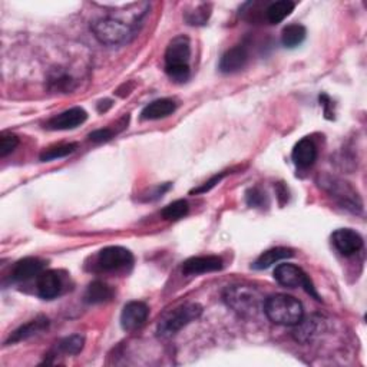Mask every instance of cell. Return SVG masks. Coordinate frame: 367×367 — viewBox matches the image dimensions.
<instances>
[{
  "label": "cell",
  "mask_w": 367,
  "mask_h": 367,
  "mask_svg": "<svg viewBox=\"0 0 367 367\" xmlns=\"http://www.w3.org/2000/svg\"><path fill=\"white\" fill-rule=\"evenodd\" d=\"M264 314L274 325L294 327L304 318L303 304L287 294H274L266 298Z\"/></svg>",
  "instance_id": "1"
},
{
  "label": "cell",
  "mask_w": 367,
  "mask_h": 367,
  "mask_svg": "<svg viewBox=\"0 0 367 367\" xmlns=\"http://www.w3.org/2000/svg\"><path fill=\"white\" fill-rule=\"evenodd\" d=\"M191 42L187 36L174 38L165 51V72L175 82H186L190 78Z\"/></svg>",
  "instance_id": "2"
},
{
  "label": "cell",
  "mask_w": 367,
  "mask_h": 367,
  "mask_svg": "<svg viewBox=\"0 0 367 367\" xmlns=\"http://www.w3.org/2000/svg\"><path fill=\"white\" fill-rule=\"evenodd\" d=\"M222 298L225 304L244 318L256 317L263 310L264 300L261 294L245 286H229L224 290Z\"/></svg>",
  "instance_id": "3"
},
{
  "label": "cell",
  "mask_w": 367,
  "mask_h": 367,
  "mask_svg": "<svg viewBox=\"0 0 367 367\" xmlns=\"http://www.w3.org/2000/svg\"><path fill=\"white\" fill-rule=\"evenodd\" d=\"M90 29L94 32V36L102 44H108V46L125 44L135 36L133 26L113 16L95 20L92 23Z\"/></svg>",
  "instance_id": "4"
},
{
  "label": "cell",
  "mask_w": 367,
  "mask_h": 367,
  "mask_svg": "<svg viewBox=\"0 0 367 367\" xmlns=\"http://www.w3.org/2000/svg\"><path fill=\"white\" fill-rule=\"evenodd\" d=\"M201 314H202V307L198 303L182 304L171 310L159 320V323L156 326V334L164 339L172 337L184 327L193 323V321H195L197 318H199Z\"/></svg>",
  "instance_id": "5"
},
{
  "label": "cell",
  "mask_w": 367,
  "mask_h": 367,
  "mask_svg": "<svg viewBox=\"0 0 367 367\" xmlns=\"http://www.w3.org/2000/svg\"><path fill=\"white\" fill-rule=\"evenodd\" d=\"M321 187L341 205V209H346L354 214L363 211L361 198L349 182L334 177H326L321 179Z\"/></svg>",
  "instance_id": "6"
},
{
  "label": "cell",
  "mask_w": 367,
  "mask_h": 367,
  "mask_svg": "<svg viewBox=\"0 0 367 367\" xmlns=\"http://www.w3.org/2000/svg\"><path fill=\"white\" fill-rule=\"evenodd\" d=\"M274 279L279 284L288 287V288L303 287L311 297L316 298V300H318V302L321 300L320 295L316 291L314 284L310 280V277L300 267H297V266L290 264V263L280 264L274 270Z\"/></svg>",
  "instance_id": "7"
},
{
  "label": "cell",
  "mask_w": 367,
  "mask_h": 367,
  "mask_svg": "<svg viewBox=\"0 0 367 367\" xmlns=\"http://www.w3.org/2000/svg\"><path fill=\"white\" fill-rule=\"evenodd\" d=\"M133 264L132 252L120 245H111L101 250L97 256V266L101 271L113 272L131 268Z\"/></svg>",
  "instance_id": "8"
},
{
  "label": "cell",
  "mask_w": 367,
  "mask_h": 367,
  "mask_svg": "<svg viewBox=\"0 0 367 367\" xmlns=\"http://www.w3.org/2000/svg\"><path fill=\"white\" fill-rule=\"evenodd\" d=\"M334 248L344 257H350L363 248L361 236L352 228H340L332 234Z\"/></svg>",
  "instance_id": "9"
},
{
  "label": "cell",
  "mask_w": 367,
  "mask_h": 367,
  "mask_svg": "<svg viewBox=\"0 0 367 367\" xmlns=\"http://www.w3.org/2000/svg\"><path fill=\"white\" fill-rule=\"evenodd\" d=\"M86 120H88L86 111L81 106H75L51 118L44 124V128L49 131H69L81 127L82 124H85Z\"/></svg>",
  "instance_id": "10"
},
{
  "label": "cell",
  "mask_w": 367,
  "mask_h": 367,
  "mask_svg": "<svg viewBox=\"0 0 367 367\" xmlns=\"http://www.w3.org/2000/svg\"><path fill=\"white\" fill-rule=\"evenodd\" d=\"M149 309L142 302H129L121 313V326L125 332H135L145 325Z\"/></svg>",
  "instance_id": "11"
},
{
  "label": "cell",
  "mask_w": 367,
  "mask_h": 367,
  "mask_svg": "<svg viewBox=\"0 0 367 367\" xmlns=\"http://www.w3.org/2000/svg\"><path fill=\"white\" fill-rule=\"evenodd\" d=\"M224 263L218 256H201L191 257L182 264V274L186 275H199L206 272H214L222 270Z\"/></svg>",
  "instance_id": "12"
},
{
  "label": "cell",
  "mask_w": 367,
  "mask_h": 367,
  "mask_svg": "<svg viewBox=\"0 0 367 367\" xmlns=\"http://www.w3.org/2000/svg\"><path fill=\"white\" fill-rule=\"evenodd\" d=\"M38 294L43 300H54L62 290V279L58 271L46 270L38 275Z\"/></svg>",
  "instance_id": "13"
},
{
  "label": "cell",
  "mask_w": 367,
  "mask_h": 367,
  "mask_svg": "<svg viewBox=\"0 0 367 367\" xmlns=\"http://www.w3.org/2000/svg\"><path fill=\"white\" fill-rule=\"evenodd\" d=\"M247 62H248V51L245 46L238 44L231 49H228L221 56L218 67L222 74H236L245 67Z\"/></svg>",
  "instance_id": "14"
},
{
  "label": "cell",
  "mask_w": 367,
  "mask_h": 367,
  "mask_svg": "<svg viewBox=\"0 0 367 367\" xmlns=\"http://www.w3.org/2000/svg\"><path fill=\"white\" fill-rule=\"evenodd\" d=\"M293 163L298 168H310L317 159V148L310 138H303L298 141L291 152Z\"/></svg>",
  "instance_id": "15"
},
{
  "label": "cell",
  "mask_w": 367,
  "mask_h": 367,
  "mask_svg": "<svg viewBox=\"0 0 367 367\" xmlns=\"http://www.w3.org/2000/svg\"><path fill=\"white\" fill-rule=\"evenodd\" d=\"M44 271V261L35 257H26L19 260L12 271L13 282H28Z\"/></svg>",
  "instance_id": "16"
},
{
  "label": "cell",
  "mask_w": 367,
  "mask_h": 367,
  "mask_svg": "<svg viewBox=\"0 0 367 367\" xmlns=\"http://www.w3.org/2000/svg\"><path fill=\"white\" fill-rule=\"evenodd\" d=\"M49 327V320L40 316V317H36L35 320H31L29 323L20 326L19 329H16L10 336L9 339L6 340V346H9V344H15V343H19V341H23V340H28L33 336H38L39 333L44 332L46 329Z\"/></svg>",
  "instance_id": "17"
},
{
  "label": "cell",
  "mask_w": 367,
  "mask_h": 367,
  "mask_svg": "<svg viewBox=\"0 0 367 367\" xmlns=\"http://www.w3.org/2000/svg\"><path fill=\"white\" fill-rule=\"evenodd\" d=\"M177 109V104L172 99L163 98V99H156L151 104H148L142 112H141V120L144 121H156V120H163L172 115Z\"/></svg>",
  "instance_id": "18"
},
{
  "label": "cell",
  "mask_w": 367,
  "mask_h": 367,
  "mask_svg": "<svg viewBox=\"0 0 367 367\" xmlns=\"http://www.w3.org/2000/svg\"><path fill=\"white\" fill-rule=\"evenodd\" d=\"M293 250L286 248V247H275V248H270L267 251H264L263 254L252 263V268L254 270H267L270 268L272 264L283 261L286 259L293 257Z\"/></svg>",
  "instance_id": "19"
},
{
  "label": "cell",
  "mask_w": 367,
  "mask_h": 367,
  "mask_svg": "<svg viewBox=\"0 0 367 367\" xmlns=\"http://www.w3.org/2000/svg\"><path fill=\"white\" fill-rule=\"evenodd\" d=\"M48 88L54 92L69 94V92H72L76 88V81L69 72L56 67L48 76Z\"/></svg>",
  "instance_id": "20"
},
{
  "label": "cell",
  "mask_w": 367,
  "mask_h": 367,
  "mask_svg": "<svg viewBox=\"0 0 367 367\" xmlns=\"http://www.w3.org/2000/svg\"><path fill=\"white\" fill-rule=\"evenodd\" d=\"M113 297V290L104 282H92L86 291H85V303L88 304H101L112 300Z\"/></svg>",
  "instance_id": "21"
},
{
  "label": "cell",
  "mask_w": 367,
  "mask_h": 367,
  "mask_svg": "<svg viewBox=\"0 0 367 367\" xmlns=\"http://www.w3.org/2000/svg\"><path fill=\"white\" fill-rule=\"evenodd\" d=\"M295 5L290 0H280V2H274L271 3L267 10V20L271 23V25H279L286 17H288L294 12Z\"/></svg>",
  "instance_id": "22"
},
{
  "label": "cell",
  "mask_w": 367,
  "mask_h": 367,
  "mask_svg": "<svg viewBox=\"0 0 367 367\" xmlns=\"http://www.w3.org/2000/svg\"><path fill=\"white\" fill-rule=\"evenodd\" d=\"M307 36V31L303 25H298V23H291V25L286 26L282 33V42L288 49L297 48L300 46Z\"/></svg>",
  "instance_id": "23"
},
{
  "label": "cell",
  "mask_w": 367,
  "mask_h": 367,
  "mask_svg": "<svg viewBox=\"0 0 367 367\" xmlns=\"http://www.w3.org/2000/svg\"><path fill=\"white\" fill-rule=\"evenodd\" d=\"M83 346H85V337L81 334H72L63 337L58 343V350L67 356H76L82 352Z\"/></svg>",
  "instance_id": "24"
},
{
  "label": "cell",
  "mask_w": 367,
  "mask_h": 367,
  "mask_svg": "<svg viewBox=\"0 0 367 367\" xmlns=\"http://www.w3.org/2000/svg\"><path fill=\"white\" fill-rule=\"evenodd\" d=\"M188 213H190L188 202L186 199H177L168 204L165 209L161 211V215H163L164 220H168V221H178L186 217Z\"/></svg>",
  "instance_id": "25"
},
{
  "label": "cell",
  "mask_w": 367,
  "mask_h": 367,
  "mask_svg": "<svg viewBox=\"0 0 367 367\" xmlns=\"http://www.w3.org/2000/svg\"><path fill=\"white\" fill-rule=\"evenodd\" d=\"M78 148V144L71 142V144H59V145H54L46 148L42 154H40V161L46 163V161H54V159H59V158H65L67 155H71L72 152H75Z\"/></svg>",
  "instance_id": "26"
},
{
  "label": "cell",
  "mask_w": 367,
  "mask_h": 367,
  "mask_svg": "<svg viewBox=\"0 0 367 367\" xmlns=\"http://www.w3.org/2000/svg\"><path fill=\"white\" fill-rule=\"evenodd\" d=\"M210 10H211L210 5L201 3L195 10L186 12V15H184V19H186V22L191 26H202L210 19V15H211Z\"/></svg>",
  "instance_id": "27"
},
{
  "label": "cell",
  "mask_w": 367,
  "mask_h": 367,
  "mask_svg": "<svg viewBox=\"0 0 367 367\" xmlns=\"http://www.w3.org/2000/svg\"><path fill=\"white\" fill-rule=\"evenodd\" d=\"M19 145V138L12 133H3L0 136V156L5 158L12 154Z\"/></svg>",
  "instance_id": "28"
},
{
  "label": "cell",
  "mask_w": 367,
  "mask_h": 367,
  "mask_svg": "<svg viewBox=\"0 0 367 367\" xmlns=\"http://www.w3.org/2000/svg\"><path fill=\"white\" fill-rule=\"evenodd\" d=\"M245 199L250 206H254V209H259V206L264 205L266 201V194L260 191L259 188H250L245 193Z\"/></svg>",
  "instance_id": "29"
},
{
  "label": "cell",
  "mask_w": 367,
  "mask_h": 367,
  "mask_svg": "<svg viewBox=\"0 0 367 367\" xmlns=\"http://www.w3.org/2000/svg\"><path fill=\"white\" fill-rule=\"evenodd\" d=\"M112 136H113V132L109 128H105V129L102 128V129H97L94 132H90L89 140L95 144H102V142L111 141Z\"/></svg>",
  "instance_id": "30"
},
{
  "label": "cell",
  "mask_w": 367,
  "mask_h": 367,
  "mask_svg": "<svg viewBox=\"0 0 367 367\" xmlns=\"http://www.w3.org/2000/svg\"><path fill=\"white\" fill-rule=\"evenodd\" d=\"M224 177H225V172H221V174H218V175H214V177L210 179V181H206L202 187L193 190V191H191V194H202V193H206V191L213 190V188L217 186V184H218V182H220V181L224 178Z\"/></svg>",
  "instance_id": "31"
},
{
  "label": "cell",
  "mask_w": 367,
  "mask_h": 367,
  "mask_svg": "<svg viewBox=\"0 0 367 367\" xmlns=\"http://www.w3.org/2000/svg\"><path fill=\"white\" fill-rule=\"evenodd\" d=\"M109 108H112V101L111 99H105V101H101L98 104V111L99 112H106Z\"/></svg>",
  "instance_id": "32"
}]
</instances>
